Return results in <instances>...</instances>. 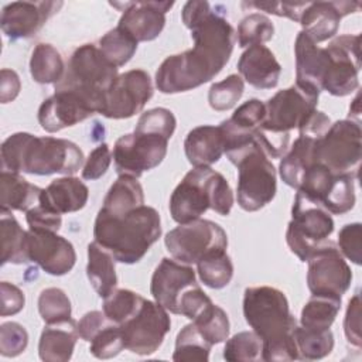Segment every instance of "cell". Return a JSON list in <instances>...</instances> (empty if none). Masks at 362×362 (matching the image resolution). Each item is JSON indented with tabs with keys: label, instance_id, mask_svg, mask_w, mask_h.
<instances>
[{
	"label": "cell",
	"instance_id": "6da1fadb",
	"mask_svg": "<svg viewBox=\"0 0 362 362\" xmlns=\"http://www.w3.org/2000/svg\"><path fill=\"white\" fill-rule=\"evenodd\" d=\"M181 18L191 30L194 47L161 62L156 72V86L161 93L187 92L209 82L222 71L233 51V27L208 1H187Z\"/></svg>",
	"mask_w": 362,
	"mask_h": 362
},
{
	"label": "cell",
	"instance_id": "7a4b0ae2",
	"mask_svg": "<svg viewBox=\"0 0 362 362\" xmlns=\"http://www.w3.org/2000/svg\"><path fill=\"white\" fill-rule=\"evenodd\" d=\"M243 315L246 322L262 338V359L281 362L298 359L294 339L297 321L290 313L283 291L269 287H247L243 294Z\"/></svg>",
	"mask_w": 362,
	"mask_h": 362
},
{
	"label": "cell",
	"instance_id": "3957f363",
	"mask_svg": "<svg viewBox=\"0 0 362 362\" xmlns=\"http://www.w3.org/2000/svg\"><path fill=\"white\" fill-rule=\"evenodd\" d=\"M1 170L33 175H72L83 165V153L72 141L51 136L18 132L8 136L0 148Z\"/></svg>",
	"mask_w": 362,
	"mask_h": 362
},
{
	"label": "cell",
	"instance_id": "277c9868",
	"mask_svg": "<svg viewBox=\"0 0 362 362\" xmlns=\"http://www.w3.org/2000/svg\"><path fill=\"white\" fill-rule=\"evenodd\" d=\"M160 235V214L147 205L122 214L99 209L93 225L95 242L126 264L140 262Z\"/></svg>",
	"mask_w": 362,
	"mask_h": 362
},
{
	"label": "cell",
	"instance_id": "5b68a950",
	"mask_svg": "<svg viewBox=\"0 0 362 362\" xmlns=\"http://www.w3.org/2000/svg\"><path fill=\"white\" fill-rule=\"evenodd\" d=\"M320 92L297 83L279 90L266 106V116L255 137L269 158H280L287 153L290 132L298 129L317 110Z\"/></svg>",
	"mask_w": 362,
	"mask_h": 362
},
{
	"label": "cell",
	"instance_id": "8992f818",
	"mask_svg": "<svg viewBox=\"0 0 362 362\" xmlns=\"http://www.w3.org/2000/svg\"><path fill=\"white\" fill-rule=\"evenodd\" d=\"M225 154L238 168V204L247 212L266 206L276 195V168L255 134L225 141Z\"/></svg>",
	"mask_w": 362,
	"mask_h": 362
},
{
	"label": "cell",
	"instance_id": "52a82bcc",
	"mask_svg": "<svg viewBox=\"0 0 362 362\" xmlns=\"http://www.w3.org/2000/svg\"><path fill=\"white\" fill-rule=\"evenodd\" d=\"M233 192L225 177L211 167H194L175 187L170 198V214L178 223L201 218L208 209L229 215Z\"/></svg>",
	"mask_w": 362,
	"mask_h": 362
},
{
	"label": "cell",
	"instance_id": "ba28073f",
	"mask_svg": "<svg viewBox=\"0 0 362 362\" xmlns=\"http://www.w3.org/2000/svg\"><path fill=\"white\" fill-rule=\"evenodd\" d=\"M150 291L154 301L167 311L184 315L191 321L212 304V300L197 283L194 269L168 257H164L156 267Z\"/></svg>",
	"mask_w": 362,
	"mask_h": 362
},
{
	"label": "cell",
	"instance_id": "9c48e42d",
	"mask_svg": "<svg viewBox=\"0 0 362 362\" xmlns=\"http://www.w3.org/2000/svg\"><path fill=\"white\" fill-rule=\"evenodd\" d=\"M117 76V68L103 57L96 45L83 44L71 55L62 79L55 83V90L78 92L100 113L103 98Z\"/></svg>",
	"mask_w": 362,
	"mask_h": 362
},
{
	"label": "cell",
	"instance_id": "30bf717a",
	"mask_svg": "<svg viewBox=\"0 0 362 362\" xmlns=\"http://www.w3.org/2000/svg\"><path fill=\"white\" fill-rule=\"evenodd\" d=\"M332 232L334 221L329 212L297 191L291 208V221L286 232L290 250L301 262H307Z\"/></svg>",
	"mask_w": 362,
	"mask_h": 362
},
{
	"label": "cell",
	"instance_id": "8fae6325",
	"mask_svg": "<svg viewBox=\"0 0 362 362\" xmlns=\"http://www.w3.org/2000/svg\"><path fill=\"white\" fill-rule=\"evenodd\" d=\"M164 243L175 260L197 264L209 253L226 250L228 236L216 222L198 218L167 232Z\"/></svg>",
	"mask_w": 362,
	"mask_h": 362
},
{
	"label": "cell",
	"instance_id": "7c38bea8",
	"mask_svg": "<svg viewBox=\"0 0 362 362\" xmlns=\"http://www.w3.org/2000/svg\"><path fill=\"white\" fill-rule=\"evenodd\" d=\"M362 157V133L358 122L338 120L329 126L314 147V163L334 174H356Z\"/></svg>",
	"mask_w": 362,
	"mask_h": 362
},
{
	"label": "cell",
	"instance_id": "4fadbf2b",
	"mask_svg": "<svg viewBox=\"0 0 362 362\" xmlns=\"http://www.w3.org/2000/svg\"><path fill=\"white\" fill-rule=\"evenodd\" d=\"M167 137L144 130L119 137L113 147V161L119 175L139 178L144 171L157 167L167 154Z\"/></svg>",
	"mask_w": 362,
	"mask_h": 362
},
{
	"label": "cell",
	"instance_id": "5bb4252c",
	"mask_svg": "<svg viewBox=\"0 0 362 362\" xmlns=\"http://www.w3.org/2000/svg\"><path fill=\"white\" fill-rule=\"evenodd\" d=\"M119 327L124 349L137 355H151L163 344L171 328V320L163 305L144 298L139 310Z\"/></svg>",
	"mask_w": 362,
	"mask_h": 362
},
{
	"label": "cell",
	"instance_id": "9a60e30c",
	"mask_svg": "<svg viewBox=\"0 0 362 362\" xmlns=\"http://www.w3.org/2000/svg\"><path fill=\"white\" fill-rule=\"evenodd\" d=\"M361 35H339L325 48L328 54V66L322 79L321 90L334 96L351 95L359 86L361 69Z\"/></svg>",
	"mask_w": 362,
	"mask_h": 362
},
{
	"label": "cell",
	"instance_id": "2e32d148",
	"mask_svg": "<svg viewBox=\"0 0 362 362\" xmlns=\"http://www.w3.org/2000/svg\"><path fill=\"white\" fill-rule=\"evenodd\" d=\"M307 263V286L311 294L341 300L351 286L352 272L335 243L325 242Z\"/></svg>",
	"mask_w": 362,
	"mask_h": 362
},
{
	"label": "cell",
	"instance_id": "e0dca14e",
	"mask_svg": "<svg viewBox=\"0 0 362 362\" xmlns=\"http://www.w3.org/2000/svg\"><path fill=\"white\" fill-rule=\"evenodd\" d=\"M153 96V83L144 69L119 75L103 98L100 115L107 119H129L139 113Z\"/></svg>",
	"mask_w": 362,
	"mask_h": 362
},
{
	"label": "cell",
	"instance_id": "ac0fdd59",
	"mask_svg": "<svg viewBox=\"0 0 362 362\" xmlns=\"http://www.w3.org/2000/svg\"><path fill=\"white\" fill-rule=\"evenodd\" d=\"M28 260L51 276H64L72 270L76 253L72 243L52 230H27Z\"/></svg>",
	"mask_w": 362,
	"mask_h": 362
},
{
	"label": "cell",
	"instance_id": "d6986e66",
	"mask_svg": "<svg viewBox=\"0 0 362 362\" xmlns=\"http://www.w3.org/2000/svg\"><path fill=\"white\" fill-rule=\"evenodd\" d=\"M98 113L96 106L78 92L59 89L47 98L38 109V122L48 133L75 126Z\"/></svg>",
	"mask_w": 362,
	"mask_h": 362
},
{
	"label": "cell",
	"instance_id": "ffe728a7",
	"mask_svg": "<svg viewBox=\"0 0 362 362\" xmlns=\"http://www.w3.org/2000/svg\"><path fill=\"white\" fill-rule=\"evenodd\" d=\"M110 4L122 7L123 13L117 27L137 42L157 38L165 25V13L174 6L173 1H126Z\"/></svg>",
	"mask_w": 362,
	"mask_h": 362
},
{
	"label": "cell",
	"instance_id": "44dd1931",
	"mask_svg": "<svg viewBox=\"0 0 362 362\" xmlns=\"http://www.w3.org/2000/svg\"><path fill=\"white\" fill-rule=\"evenodd\" d=\"M62 7V1H13L3 7L0 25L10 40L28 38Z\"/></svg>",
	"mask_w": 362,
	"mask_h": 362
},
{
	"label": "cell",
	"instance_id": "7402d4cb",
	"mask_svg": "<svg viewBox=\"0 0 362 362\" xmlns=\"http://www.w3.org/2000/svg\"><path fill=\"white\" fill-rule=\"evenodd\" d=\"M361 7L358 1H314L304 8L300 24L303 33L315 44L327 41L338 31L342 17L355 13Z\"/></svg>",
	"mask_w": 362,
	"mask_h": 362
},
{
	"label": "cell",
	"instance_id": "603a6c76",
	"mask_svg": "<svg viewBox=\"0 0 362 362\" xmlns=\"http://www.w3.org/2000/svg\"><path fill=\"white\" fill-rule=\"evenodd\" d=\"M296 52V83L321 92L322 79L328 66L325 48L318 47L307 34L298 33L294 44Z\"/></svg>",
	"mask_w": 362,
	"mask_h": 362
},
{
	"label": "cell",
	"instance_id": "cb8c5ba5",
	"mask_svg": "<svg viewBox=\"0 0 362 362\" xmlns=\"http://www.w3.org/2000/svg\"><path fill=\"white\" fill-rule=\"evenodd\" d=\"M238 71L249 85L257 89H272L279 83L281 66L267 47L257 44L240 55Z\"/></svg>",
	"mask_w": 362,
	"mask_h": 362
},
{
	"label": "cell",
	"instance_id": "d4e9b609",
	"mask_svg": "<svg viewBox=\"0 0 362 362\" xmlns=\"http://www.w3.org/2000/svg\"><path fill=\"white\" fill-rule=\"evenodd\" d=\"M88 198V187L79 178L66 175L52 180L51 184L42 189L40 205L62 215L82 209L86 205Z\"/></svg>",
	"mask_w": 362,
	"mask_h": 362
},
{
	"label": "cell",
	"instance_id": "484cf974",
	"mask_svg": "<svg viewBox=\"0 0 362 362\" xmlns=\"http://www.w3.org/2000/svg\"><path fill=\"white\" fill-rule=\"evenodd\" d=\"M184 151L194 167H209L225 153L223 133L219 126L204 124L192 129L184 141Z\"/></svg>",
	"mask_w": 362,
	"mask_h": 362
},
{
	"label": "cell",
	"instance_id": "4316f807",
	"mask_svg": "<svg viewBox=\"0 0 362 362\" xmlns=\"http://www.w3.org/2000/svg\"><path fill=\"white\" fill-rule=\"evenodd\" d=\"M79 338L76 322L66 321L47 324L38 342V355L45 362H66L71 359Z\"/></svg>",
	"mask_w": 362,
	"mask_h": 362
},
{
	"label": "cell",
	"instance_id": "83f0119b",
	"mask_svg": "<svg viewBox=\"0 0 362 362\" xmlns=\"http://www.w3.org/2000/svg\"><path fill=\"white\" fill-rule=\"evenodd\" d=\"M42 188L28 182L17 173L1 170L0 211H30L40 204Z\"/></svg>",
	"mask_w": 362,
	"mask_h": 362
},
{
	"label": "cell",
	"instance_id": "f1b7e54d",
	"mask_svg": "<svg viewBox=\"0 0 362 362\" xmlns=\"http://www.w3.org/2000/svg\"><path fill=\"white\" fill-rule=\"evenodd\" d=\"M321 137L298 133L291 148L283 156L279 164V173L284 184L291 188H298L304 173L314 164V147Z\"/></svg>",
	"mask_w": 362,
	"mask_h": 362
},
{
	"label": "cell",
	"instance_id": "f546056e",
	"mask_svg": "<svg viewBox=\"0 0 362 362\" xmlns=\"http://www.w3.org/2000/svg\"><path fill=\"white\" fill-rule=\"evenodd\" d=\"M115 262V257L95 240L88 245L86 276L93 290L103 298L113 291L117 284Z\"/></svg>",
	"mask_w": 362,
	"mask_h": 362
},
{
	"label": "cell",
	"instance_id": "4dcf8cb0",
	"mask_svg": "<svg viewBox=\"0 0 362 362\" xmlns=\"http://www.w3.org/2000/svg\"><path fill=\"white\" fill-rule=\"evenodd\" d=\"M266 116V106L259 99H250L240 105L233 115L223 120L219 127L223 133V141L235 137L250 136L260 127Z\"/></svg>",
	"mask_w": 362,
	"mask_h": 362
},
{
	"label": "cell",
	"instance_id": "1f68e13d",
	"mask_svg": "<svg viewBox=\"0 0 362 362\" xmlns=\"http://www.w3.org/2000/svg\"><path fill=\"white\" fill-rule=\"evenodd\" d=\"M1 264H21L28 260L27 232L20 226L10 211H0Z\"/></svg>",
	"mask_w": 362,
	"mask_h": 362
},
{
	"label": "cell",
	"instance_id": "d6a6232c",
	"mask_svg": "<svg viewBox=\"0 0 362 362\" xmlns=\"http://www.w3.org/2000/svg\"><path fill=\"white\" fill-rule=\"evenodd\" d=\"M144 205V192L137 178L119 175L109 188L100 209L109 214H122Z\"/></svg>",
	"mask_w": 362,
	"mask_h": 362
},
{
	"label": "cell",
	"instance_id": "836d02e7",
	"mask_svg": "<svg viewBox=\"0 0 362 362\" xmlns=\"http://www.w3.org/2000/svg\"><path fill=\"white\" fill-rule=\"evenodd\" d=\"M30 74L38 83H58L65 74V65L57 48L45 42L37 44L30 58Z\"/></svg>",
	"mask_w": 362,
	"mask_h": 362
},
{
	"label": "cell",
	"instance_id": "e575fe53",
	"mask_svg": "<svg viewBox=\"0 0 362 362\" xmlns=\"http://www.w3.org/2000/svg\"><path fill=\"white\" fill-rule=\"evenodd\" d=\"M294 339L300 359H322L334 348V335L331 329H313L305 327L294 328Z\"/></svg>",
	"mask_w": 362,
	"mask_h": 362
},
{
	"label": "cell",
	"instance_id": "d590c367",
	"mask_svg": "<svg viewBox=\"0 0 362 362\" xmlns=\"http://www.w3.org/2000/svg\"><path fill=\"white\" fill-rule=\"evenodd\" d=\"M339 310L341 300L325 296H311L301 310L300 324L305 328L328 329Z\"/></svg>",
	"mask_w": 362,
	"mask_h": 362
},
{
	"label": "cell",
	"instance_id": "8d00e7d4",
	"mask_svg": "<svg viewBox=\"0 0 362 362\" xmlns=\"http://www.w3.org/2000/svg\"><path fill=\"white\" fill-rule=\"evenodd\" d=\"M197 272L201 281L215 290L226 287L233 277V263L226 250L214 252L197 263Z\"/></svg>",
	"mask_w": 362,
	"mask_h": 362
},
{
	"label": "cell",
	"instance_id": "74e56055",
	"mask_svg": "<svg viewBox=\"0 0 362 362\" xmlns=\"http://www.w3.org/2000/svg\"><path fill=\"white\" fill-rule=\"evenodd\" d=\"M356 174H334L329 188L321 202V206L329 214L342 215L355 205V180Z\"/></svg>",
	"mask_w": 362,
	"mask_h": 362
},
{
	"label": "cell",
	"instance_id": "f35d334b",
	"mask_svg": "<svg viewBox=\"0 0 362 362\" xmlns=\"http://www.w3.org/2000/svg\"><path fill=\"white\" fill-rule=\"evenodd\" d=\"M137 44L139 42L133 37L116 27L99 40L98 48L112 65L119 68L132 59L137 49Z\"/></svg>",
	"mask_w": 362,
	"mask_h": 362
},
{
	"label": "cell",
	"instance_id": "ab89813d",
	"mask_svg": "<svg viewBox=\"0 0 362 362\" xmlns=\"http://www.w3.org/2000/svg\"><path fill=\"white\" fill-rule=\"evenodd\" d=\"M192 324L209 345L221 344L229 337L230 325L228 314L214 303L209 304L197 318H194Z\"/></svg>",
	"mask_w": 362,
	"mask_h": 362
},
{
	"label": "cell",
	"instance_id": "60d3db41",
	"mask_svg": "<svg viewBox=\"0 0 362 362\" xmlns=\"http://www.w3.org/2000/svg\"><path fill=\"white\" fill-rule=\"evenodd\" d=\"M212 345H209L191 322L185 325L175 338V349L173 354L174 361H199L206 362L209 359Z\"/></svg>",
	"mask_w": 362,
	"mask_h": 362
},
{
	"label": "cell",
	"instance_id": "b9f144b4",
	"mask_svg": "<svg viewBox=\"0 0 362 362\" xmlns=\"http://www.w3.org/2000/svg\"><path fill=\"white\" fill-rule=\"evenodd\" d=\"M143 300L144 297L132 290L115 288L103 298V313L112 322L120 325L139 310Z\"/></svg>",
	"mask_w": 362,
	"mask_h": 362
},
{
	"label": "cell",
	"instance_id": "7bdbcfd3",
	"mask_svg": "<svg viewBox=\"0 0 362 362\" xmlns=\"http://www.w3.org/2000/svg\"><path fill=\"white\" fill-rule=\"evenodd\" d=\"M38 313L45 324L66 321L72 318L71 301L64 290L58 287H48L40 293Z\"/></svg>",
	"mask_w": 362,
	"mask_h": 362
},
{
	"label": "cell",
	"instance_id": "ee69618b",
	"mask_svg": "<svg viewBox=\"0 0 362 362\" xmlns=\"http://www.w3.org/2000/svg\"><path fill=\"white\" fill-rule=\"evenodd\" d=\"M274 25L272 20L260 13L246 16L238 27V42L242 48L267 42L273 38Z\"/></svg>",
	"mask_w": 362,
	"mask_h": 362
},
{
	"label": "cell",
	"instance_id": "f6af8a7d",
	"mask_svg": "<svg viewBox=\"0 0 362 362\" xmlns=\"http://www.w3.org/2000/svg\"><path fill=\"white\" fill-rule=\"evenodd\" d=\"M263 342L255 331H242L229 338L223 348V358L229 362L262 359Z\"/></svg>",
	"mask_w": 362,
	"mask_h": 362
},
{
	"label": "cell",
	"instance_id": "bcb514c9",
	"mask_svg": "<svg viewBox=\"0 0 362 362\" xmlns=\"http://www.w3.org/2000/svg\"><path fill=\"white\" fill-rule=\"evenodd\" d=\"M245 90V82L242 76L232 74L221 82L211 85L208 92V102L214 110L223 112L232 109L242 98Z\"/></svg>",
	"mask_w": 362,
	"mask_h": 362
},
{
	"label": "cell",
	"instance_id": "7dc6e473",
	"mask_svg": "<svg viewBox=\"0 0 362 362\" xmlns=\"http://www.w3.org/2000/svg\"><path fill=\"white\" fill-rule=\"evenodd\" d=\"M124 349L120 327L115 322L106 325L92 341L89 351L98 359H110Z\"/></svg>",
	"mask_w": 362,
	"mask_h": 362
},
{
	"label": "cell",
	"instance_id": "c3c4849f",
	"mask_svg": "<svg viewBox=\"0 0 362 362\" xmlns=\"http://www.w3.org/2000/svg\"><path fill=\"white\" fill-rule=\"evenodd\" d=\"M175 124L177 120L171 110L165 107H154L141 113L136 124V130L157 133L167 139H171L175 130Z\"/></svg>",
	"mask_w": 362,
	"mask_h": 362
},
{
	"label": "cell",
	"instance_id": "681fc988",
	"mask_svg": "<svg viewBox=\"0 0 362 362\" xmlns=\"http://www.w3.org/2000/svg\"><path fill=\"white\" fill-rule=\"evenodd\" d=\"M28 344V334L18 322H4L0 327V354L13 358L24 352Z\"/></svg>",
	"mask_w": 362,
	"mask_h": 362
},
{
	"label": "cell",
	"instance_id": "f907efd6",
	"mask_svg": "<svg viewBox=\"0 0 362 362\" xmlns=\"http://www.w3.org/2000/svg\"><path fill=\"white\" fill-rule=\"evenodd\" d=\"M361 238L362 226L359 222L348 223L342 226L338 233V245L342 256L349 259L355 264H361Z\"/></svg>",
	"mask_w": 362,
	"mask_h": 362
},
{
	"label": "cell",
	"instance_id": "816d5d0a",
	"mask_svg": "<svg viewBox=\"0 0 362 362\" xmlns=\"http://www.w3.org/2000/svg\"><path fill=\"white\" fill-rule=\"evenodd\" d=\"M112 163V151L106 143L99 144L95 147L88 158L83 163L82 168V178L88 181H93L100 178L102 175L106 174L109 165Z\"/></svg>",
	"mask_w": 362,
	"mask_h": 362
},
{
	"label": "cell",
	"instance_id": "f5cc1de1",
	"mask_svg": "<svg viewBox=\"0 0 362 362\" xmlns=\"http://www.w3.org/2000/svg\"><path fill=\"white\" fill-rule=\"evenodd\" d=\"M344 332L346 341L359 348L362 344L361 338V296L356 293L349 301L344 318Z\"/></svg>",
	"mask_w": 362,
	"mask_h": 362
},
{
	"label": "cell",
	"instance_id": "db71d44e",
	"mask_svg": "<svg viewBox=\"0 0 362 362\" xmlns=\"http://www.w3.org/2000/svg\"><path fill=\"white\" fill-rule=\"evenodd\" d=\"M308 1L305 3H290V1H250V3H243V6L249 7H256L257 10H263L270 14H276L279 17H287L293 21L300 23L301 14L304 8L307 7Z\"/></svg>",
	"mask_w": 362,
	"mask_h": 362
},
{
	"label": "cell",
	"instance_id": "11a10c76",
	"mask_svg": "<svg viewBox=\"0 0 362 362\" xmlns=\"http://www.w3.org/2000/svg\"><path fill=\"white\" fill-rule=\"evenodd\" d=\"M25 219L28 223V229L40 230L58 232L62 223V216L59 214L52 212L40 204L25 212Z\"/></svg>",
	"mask_w": 362,
	"mask_h": 362
},
{
	"label": "cell",
	"instance_id": "9f6ffc18",
	"mask_svg": "<svg viewBox=\"0 0 362 362\" xmlns=\"http://www.w3.org/2000/svg\"><path fill=\"white\" fill-rule=\"evenodd\" d=\"M0 300H1V308H0V314L1 317H7V315H14L17 313H20L24 307L25 303V297L24 293L14 284L8 283V281H1L0 283Z\"/></svg>",
	"mask_w": 362,
	"mask_h": 362
},
{
	"label": "cell",
	"instance_id": "6f0895ef",
	"mask_svg": "<svg viewBox=\"0 0 362 362\" xmlns=\"http://www.w3.org/2000/svg\"><path fill=\"white\" fill-rule=\"evenodd\" d=\"M110 322L103 311H89L76 324L79 338L90 342Z\"/></svg>",
	"mask_w": 362,
	"mask_h": 362
},
{
	"label": "cell",
	"instance_id": "680465c9",
	"mask_svg": "<svg viewBox=\"0 0 362 362\" xmlns=\"http://www.w3.org/2000/svg\"><path fill=\"white\" fill-rule=\"evenodd\" d=\"M21 82L16 71L3 68L0 72V100L8 103L14 100L20 92Z\"/></svg>",
	"mask_w": 362,
	"mask_h": 362
},
{
	"label": "cell",
	"instance_id": "91938a15",
	"mask_svg": "<svg viewBox=\"0 0 362 362\" xmlns=\"http://www.w3.org/2000/svg\"><path fill=\"white\" fill-rule=\"evenodd\" d=\"M361 113V109H359V93L355 96V99L352 100V105L349 107V116H358Z\"/></svg>",
	"mask_w": 362,
	"mask_h": 362
}]
</instances>
